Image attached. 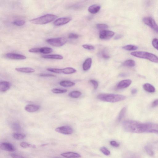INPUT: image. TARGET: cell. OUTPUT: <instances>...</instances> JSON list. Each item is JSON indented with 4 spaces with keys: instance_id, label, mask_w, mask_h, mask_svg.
I'll use <instances>...</instances> for the list:
<instances>
[{
    "instance_id": "6da1fadb",
    "label": "cell",
    "mask_w": 158,
    "mask_h": 158,
    "mask_svg": "<svg viewBox=\"0 0 158 158\" xmlns=\"http://www.w3.org/2000/svg\"><path fill=\"white\" fill-rule=\"evenodd\" d=\"M99 100L103 101L115 103L124 100L126 97L124 95L113 94H101L97 96Z\"/></svg>"
},
{
    "instance_id": "7a4b0ae2",
    "label": "cell",
    "mask_w": 158,
    "mask_h": 158,
    "mask_svg": "<svg viewBox=\"0 0 158 158\" xmlns=\"http://www.w3.org/2000/svg\"><path fill=\"white\" fill-rule=\"evenodd\" d=\"M57 17L54 15L48 14L31 20V23L36 25H44L54 21Z\"/></svg>"
},
{
    "instance_id": "3957f363",
    "label": "cell",
    "mask_w": 158,
    "mask_h": 158,
    "mask_svg": "<svg viewBox=\"0 0 158 158\" xmlns=\"http://www.w3.org/2000/svg\"><path fill=\"white\" fill-rule=\"evenodd\" d=\"M131 55L136 57L145 59L152 62L158 63V57L152 53L142 51H136L132 52Z\"/></svg>"
},
{
    "instance_id": "277c9868",
    "label": "cell",
    "mask_w": 158,
    "mask_h": 158,
    "mask_svg": "<svg viewBox=\"0 0 158 158\" xmlns=\"http://www.w3.org/2000/svg\"><path fill=\"white\" fill-rule=\"evenodd\" d=\"M67 41V39L64 38L49 39L46 40L47 43L55 47H62L65 45Z\"/></svg>"
},
{
    "instance_id": "5b68a950",
    "label": "cell",
    "mask_w": 158,
    "mask_h": 158,
    "mask_svg": "<svg viewBox=\"0 0 158 158\" xmlns=\"http://www.w3.org/2000/svg\"><path fill=\"white\" fill-rule=\"evenodd\" d=\"M143 21L145 24L158 34V25L153 18L150 16H147L143 18Z\"/></svg>"
},
{
    "instance_id": "8992f818",
    "label": "cell",
    "mask_w": 158,
    "mask_h": 158,
    "mask_svg": "<svg viewBox=\"0 0 158 158\" xmlns=\"http://www.w3.org/2000/svg\"><path fill=\"white\" fill-rule=\"evenodd\" d=\"M55 131L57 133L65 135H70L72 134L73 130L71 127L69 126H63L57 128Z\"/></svg>"
},
{
    "instance_id": "52a82bcc",
    "label": "cell",
    "mask_w": 158,
    "mask_h": 158,
    "mask_svg": "<svg viewBox=\"0 0 158 158\" xmlns=\"http://www.w3.org/2000/svg\"><path fill=\"white\" fill-rule=\"evenodd\" d=\"M115 32L111 31L104 30L101 31L99 34V37L101 39H109L114 36Z\"/></svg>"
},
{
    "instance_id": "ba28073f",
    "label": "cell",
    "mask_w": 158,
    "mask_h": 158,
    "mask_svg": "<svg viewBox=\"0 0 158 158\" xmlns=\"http://www.w3.org/2000/svg\"><path fill=\"white\" fill-rule=\"evenodd\" d=\"M1 149L6 151L13 152L15 151L16 149L13 145L8 142H3L0 145Z\"/></svg>"
},
{
    "instance_id": "9c48e42d",
    "label": "cell",
    "mask_w": 158,
    "mask_h": 158,
    "mask_svg": "<svg viewBox=\"0 0 158 158\" xmlns=\"http://www.w3.org/2000/svg\"><path fill=\"white\" fill-rule=\"evenodd\" d=\"M6 57L13 60H22L25 59L26 57L23 55L13 53H8L5 55Z\"/></svg>"
},
{
    "instance_id": "30bf717a",
    "label": "cell",
    "mask_w": 158,
    "mask_h": 158,
    "mask_svg": "<svg viewBox=\"0 0 158 158\" xmlns=\"http://www.w3.org/2000/svg\"><path fill=\"white\" fill-rule=\"evenodd\" d=\"M71 20V18L69 17L59 18L54 21V24L56 26L63 25L69 22Z\"/></svg>"
},
{
    "instance_id": "8fae6325",
    "label": "cell",
    "mask_w": 158,
    "mask_h": 158,
    "mask_svg": "<svg viewBox=\"0 0 158 158\" xmlns=\"http://www.w3.org/2000/svg\"><path fill=\"white\" fill-rule=\"evenodd\" d=\"M132 81L130 80H126L122 81L119 82L117 86V89H126L131 85L132 83Z\"/></svg>"
},
{
    "instance_id": "7c38bea8",
    "label": "cell",
    "mask_w": 158,
    "mask_h": 158,
    "mask_svg": "<svg viewBox=\"0 0 158 158\" xmlns=\"http://www.w3.org/2000/svg\"><path fill=\"white\" fill-rule=\"evenodd\" d=\"M39 106L34 104H28L25 107L26 111L29 113H34L36 112L40 109Z\"/></svg>"
},
{
    "instance_id": "4fadbf2b",
    "label": "cell",
    "mask_w": 158,
    "mask_h": 158,
    "mask_svg": "<svg viewBox=\"0 0 158 158\" xmlns=\"http://www.w3.org/2000/svg\"><path fill=\"white\" fill-rule=\"evenodd\" d=\"M10 84L8 81H2L0 83V91L2 92H5L10 89Z\"/></svg>"
},
{
    "instance_id": "5bb4252c",
    "label": "cell",
    "mask_w": 158,
    "mask_h": 158,
    "mask_svg": "<svg viewBox=\"0 0 158 158\" xmlns=\"http://www.w3.org/2000/svg\"><path fill=\"white\" fill-rule=\"evenodd\" d=\"M100 9L101 6L100 5L94 4L89 7L88 11L91 14H95L100 11Z\"/></svg>"
},
{
    "instance_id": "9a60e30c",
    "label": "cell",
    "mask_w": 158,
    "mask_h": 158,
    "mask_svg": "<svg viewBox=\"0 0 158 158\" xmlns=\"http://www.w3.org/2000/svg\"><path fill=\"white\" fill-rule=\"evenodd\" d=\"M61 155L67 158H78L81 157L80 154L72 152H65L61 154Z\"/></svg>"
},
{
    "instance_id": "2e32d148",
    "label": "cell",
    "mask_w": 158,
    "mask_h": 158,
    "mask_svg": "<svg viewBox=\"0 0 158 158\" xmlns=\"http://www.w3.org/2000/svg\"><path fill=\"white\" fill-rule=\"evenodd\" d=\"M92 63V59L91 58H88L84 61L82 65L83 69L84 71H87L90 68Z\"/></svg>"
},
{
    "instance_id": "e0dca14e",
    "label": "cell",
    "mask_w": 158,
    "mask_h": 158,
    "mask_svg": "<svg viewBox=\"0 0 158 158\" xmlns=\"http://www.w3.org/2000/svg\"><path fill=\"white\" fill-rule=\"evenodd\" d=\"M16 71L24 73H32L35 72V70L30 67H21L16 68L15 69Z\"/></svg>"
},
{
    "instance_id": "ac0fdd59",
    "label": "cell",
    "mask_w": 158,
    "mask_h": 158,
    "mask_svg": "<svg viewBox=\"0 0 158 158\" xmlns=\"http://www.w3.org/2000/svg\"><path fill=\"white\" fill-rule=\"evenodd\" d=\"M42 58L49 59L62 60L63 59V57L58 54L44 55L41 56Z\"/></svg>"
},
{
    "instance_id": "d6986e66",
    "label": "cell",
    "mask_w": 158,
    "mask_h": 158,
    "mask_svg": "<svg viewBox=\"0 0 158 158\" xmlns=\"http://www.w3.org/2000/svg\"><path fill=\"white\" fill-rule=\"evenodd\" d=\"M76 70L71 67H67L64 69H60V73L65 74H70L76 72Z\"/></svg>"
},
{
    "instance_id": "ffe728a7",
    "label": "cell",
    "mask_w": 158,
    "mask_h": 158,
    "mask_svg": "<svg viewBox=\"0 0 158 158\" xmlns=\"http://www.w3.org/2000/svg\"><path fill=\"white\" fill-rule=\"evenodd\" d=\"M143 89L148 92L153 93L155 92V89L153 86L149 83H146L143 86Z\"/></svg>"
},
{
    "instance_id": "44dd1931",
    "label": "cell",
    "mask_w": 158,
    "mask_h": 158,
    "mask_svg": "<svg viewBox=\"0 0 158 158\" xmlns=\"http://www.w3.org/2000/svg\"><path fill=\"white\" fill-rule=\"evenodd\" d=\"M74 82L69 81H62L60 82V85L64 87H72L75 85Z\"/></svg>"
},
{
    "instance_id": "7402d4cb",
    "label": "cell",
    "mask_w": 158,
    "mask_h": 158,
    "mask_svg": "<svg viewBox=\"0 0 158 158\" xmlns=\"http://www.w3.org/2000/svg\"><path fill=\"white\" fill-rule=\"evenodd\" d=\"M53 51V49L49 47H44L39 48V53L43 54H49L52 52Z\"/></svg>"
},
{
    "instance_id": "603a6c76",
    "label": "cell",
    "mask_w": 158,
    "mask_h": 158,
    "mask_svg": "<svg viewBox=\"0 0 158 158\" xmlns=\"http://www.w3.org/2000/svg\"><path fill=\"white\" fill-rule=\"evenodd\" d=\"M135 65V62L133 60L131 59L126 60L123 63V66L128 67H133Z\"/></svg>"
},
{
    "instance_id": "cb8c5ba5",
    "label": "cell",
    "mask_w": 158,
    "mask_h": 158,
    "mask_svg": "<svg viewBox=\"0 0 158 158\" xmlns=\"http://www.w3.org/2000/svg\"><path fill=\"white\" fill-rule=\"evenodd\" d=\"M82 95L80 91H73L69 94V96L72 98H77L80 97Z\"/></svg>"
},
{
    "instance_id": "d4e9b609",
    "label": "cell",
    "mask_w": 158,
    "mask_h": 158,
    "mask_svg": "<svg viewBox=\"0 0 158 158\" xmlns=\"http://www.w3.org/2000/svg\"><path fill=\"white\" fill-rule=\"evenodd\" d=\"M126 112V108L125 107L123 108L121 110L119 113L118 117L117 118V121L118 122H120L122 119L124 118Z\"/></svg>"
},
{
    "instance_id": "484cf974",
    "label": "cell",
    "mask_w": 158,
    "mask_h": 158,
    "mask_svg": "<svg viewBox=\"0 0 158 158\" xmlns=\"http://www.w3.org/2000/svg\"><path fill=\"white\" fill-rule=\"evenodd\" d=\"M123 49L127 51H133L136 50L138 49V47L133 45H127L122 47Z\"/></svg>"
},
{
    "instance_id": "4316f807",
    "label": "cell",
    "mask_w": 158,
    "mask_h": 158,
    "mask_svg": "<svg viewBox=\"0 0 158 158\" xmlns=\"http://www.w3.org/2000/svg\"><path fill=\"white\" fill-rule=\"evenodd\" d=\"M13 137L14 138L17 140H21L25 138L26 135L24 134L16 133L13 134Z\"/></svg>"
},
{
    "instance_id": "83f0119b",
    "label": "cell",
    "mask_w": 158,
    "mask_h": 158,
    "mask_svg": "<svg viewBox=\"0 0 158 158\" xmlns=\"http://www.w3.org/2000/svg\"><path fill=\"white\" fill-rule=\"evenodd\" d=\"M12 129L16 131H20L21 129V127L20 124L17 123H14L11 126Z\"/></svg>"
},
{
    "instance_id": "f1b7e54d",
    "label": "cell",
    "mask_w": 158,
    "mask_h": 158,
    "mask_svg": "<svg viewBox=\"0 0 158 158\" xmlns=\"http://www.w3.org/2000/svg\"><path fill=\"white\" fill-rule=\"evenodd\" d=\"M51 91L53 93L55 94H62L67 92V91L66 89H54L51 90Z\"/></svg>"
},
{
    "instance_id": "f546056e",
    "label": "cell",
    "mask_w": 158,
    "mask_h": 158,
    "mask_svg": "<svg viewBox=\"0 0 158 158\" xmlns=\"http://www.w3.org/2000/svg\"><path fill=\"white\" fill-rule=\"evenodd\" d=\"M25 23V22L23 20H16L13 22V24L17 26H21L23 25Z\"/></svg>"
},
{
    "instance_id": "4dcf8cb0",
    "label": "cell",
    "mask_w": 158,
    "mask_h": 158,
    "mask_svg": "<svg viewBox=\"0 0 158 158\" xmlns=\"http://www.w3.org/2000/svg\"><path fill=\"white\" fill-rule=\"evenodd\" d=\"M147 153L150 156H152L154 155V152L151 147L150 146H146L145 148Z\"/></svg>"
},
{
    "instance_id": "1f68e13d",
    "label": "cell",
    "mask_w": 158,
    "mask_h": 158,
    "mask_svg": "<svg viewBox=\"0 0 158 158\" xmlns=\"http://www.w3.org/2000/svg\"><path fill=\"white\" fill-rule=\"evenodd\" d=\"M101 55L103 58L105 59H108L110 58L109 54H108L107 51L105 50H103L101 52Z\"/></svg>"
},
{
    "instance_id": "d6a6232c",
    "label": "cell",
    "mask_w": 158,
    "mask_h": 158,
    "mask_svg": "<svg viewBox=\"0 0 158 158\" xmlns=\"http://www.w3.org/2000/svg\"><path fill=\"white\" fill-rule=\"evenodd\" d=\"M100 150L103 154L106 156L109 155L110 154V152L108 149L105 147H102L100 148Z\"/></svg>"
},
{
    "instance_id": "836d02e7",
    "label": "cell",
    "mask_w": 158,
    "mask_h": 158,
    "mask_svg": "<svg viewBox=\"0 0 158 158\" xmlns=\"http://www.w3.org/2000/svg\"><path fill=\"white\" fill-rule=\"evenodd\" d=\"M96 27L100 30H104L108 28V26L105 24H99L96 25Z\"/></svg>"
},
{
    "instance_id": "e575fe53",
    "label": "cell",
    "mask_w": 158,
    "mask_h": 158,
    "mask_svg": "<svg viewBox=\"0 0 158 158\" xmlns=\"http://www.w3.org/2000/svg\"><path fill=\"white\" fill-rule=\"evenodd\" d=\"M20 146L22 148H32V145L29 143L26 142H22L20 144Z\"/></svg>"
},
{
    "instance_id": "d590c367",
    "label": "cell",
    "mask_w": 158,
    "mask_h": 158,
    "mask_svg": "<svg viewBox=\"0 0 158 158\" xmlns=\"http://www.w3.org/2000/svg\"><path fill=\"white\" fill-rule=\"evenodd\" d=\"M152 45L154 48L158 50V39L157 38H154L152 41Z\"/></svg>"
},
{
    "instance_id": "8d00e7d4",
    "label": "cell",
    "mask_w": 158,
    "mask_h": 158,
    "mask_svg": "<svg viewBox=\"0 0 158 158\" xmlns=\"http://www.w3.org/2000/svg\"><path fill=\"white\" fill-rule=\"evenodd\" d=\"M82 47L84 48L89 50H94L95 49L94 46L91 45L85 44L82 45Z\"/></svg>"
},
{
    "instance_id": "74e56055",
    "label": "cell",
    "mask_w": 158,
    "mask_h": 158,
    "mask_svg": "<svg viewBox=\"0 0 158 158\" xmlns=\"http://www.w3.org/2000/svg\"><path fill=\"white\" fill-rule=\"evenodd\" d=\"M90 82L93 84L94 89L96 90L98 87L99 84L98 82L94 80H90Z\"/></svg>"
},
{
    "instance_id": "f35d334b",
    "label": "cell",
    "mask_w": 158,
    "mask_h": 158,
    "mask_svg": "<svg viewBox=\"0 0 158 158\" xmlns=\"http://www.w3.org/2000/svg\"><path fill=\"white\" fill-rule=\"evenodd\" d=\"M79 36L78 34L71 33L69 35L68 38L71 39H77L79 38Z\"/></svg>"
},
{
    "instance_id": "ab89813d",
    "label": "cell",
    "mask_w": 158,
    "mask_h": 158,
    "mask_svg": "<svg viewBox=\"0 0 158 158\" xmlns=\"http://www.w3.org/2000/svg\"><path fill=\"white\" fill-rule=\"evenodd\" d=\"M39 76L42 77H55V75L49 73H41Z\"/></svg>"
},
{
    "instance_id": "60d3db41",
    "label": "cell",
    "mask_w": 158,
    "mask_h": 158,
    "mask_svg": "<svg viewBox=\"0 0 158 158\" xmlns=\"http://www.w3.org/2000/svg\"><path fill=\"white\" fill-rule=\"evenodd\" d=\"M29 52L32 53H39V48H33L29 49Z\"/></svg>"
},
{
    "instance_id": "b9f144b4",
    "label": "cell",
    "mask_w": 158,
    "mask_h": 158,
    "mask_svg": "<svg viewBox=\"0 0 158 158\" xmlns=\"http://www.w3.org/2000/svg\"><path fill=\"white\" fill-rule=\"evenodd\" d=\"M110 143L112 146L115 147H118L120 146V144L115 141H110Z\"/></svg>"
},
{
    "instance_id": "7bdbcfd3",
    "label": "cell",
    "mask_w": 158,
    "mask_h": 158,
    "mask_svg": "<svg viewBox=\"0 0 158 158\" xmlns=\"http://www.w3.org/2000/svg\"><path fill=\"white\" fill-rule=\"evenodd\" d=\"M11 156L12 158H25L23 156L14 154H11Z\"/></svg>"
},
{
    "instance_id": "ee69618b",
    "label": "cell",
    "mask_w": 158,
    "mask_h": 158,
    "mask_svg": "<svg viewBox=\"0 0 158 158\" xmlns=\"http://www.w3.org/2000/svg\"><path fill=\"white\" fill-rule=\"evenodd\" d=\"M158 106V99L154 100L152 104V107H155Z\"/></svg>"
},
{
    "instance_id": "f6af8a7d",
    "label": "cell",
    "mask_w": 158,
    "mask_h": 158,
    "mask_svg": "<svg viewBox=\"0 0 158 158\" xmlns=\"http://www.w3.org/2000/svg\"><path fill=\"white\" fill-rule=\"evenodd\" d=\"M123 36L122 34H118L116 35L114 38L115 40H118L120 39Z\"/></svg>"
},
{
    "instance_id": "bcb514c9",
    "label": "cell",
    "mask_w": 158,
    "mask_h": 158,
    "mask_svg": "<svg viewBox=\"0 0 158 158\" xmlns=\"http://www.w3.org/2000/svg\"><path fill=\"white\" fill-rule=\"evenodd\" d=\"M137 90L136 89H134L132 90L131 93L132 94L134 95L136 94L137 92Z\"/></svg>"
},
{
    "instance_id": "7dc6e473",
    "label": "cell",
    "mask_w": 158,
    "mask_h": 158,
    "mask_svg": "<svg viewBox=\"0 0 158 158\" xmlns=\"http://www.w3.org/2000/svg\"><path fill=\"white\" fill-rule=\"evenodd\" d=\"M126 73H121V74H120V76L122 77H125V76H126Z\"/></svg>"
},
{
    "instance_id": "c3c4849f",
    "label": "cell",
    "mask_w": 158,
    "mask_h": 158,
    "mask_svg": "<svg viewBox=\"0 0 158 158\" xmlns=\"http://www.w3.org/2000/svg\"><path fill=\"white\" fill-rule=\"evenodd\" d=\"M60 158L55 157V158Z\"/></svg>"
}]
</instances>
